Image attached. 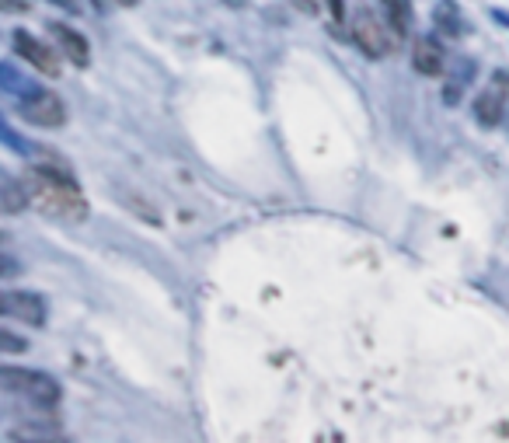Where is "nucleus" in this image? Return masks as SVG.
Returning a JSON list of instances; mask_svg holds the SVG:
<instances>
[{
	"label": "nucleus",
	"mask_w": 509,
	"mask_h": 443,
	"mask_svg": "<svg viewBox=\"0 0 509 443\" xmlns=\"http://www.w3.org/2000/svg\"><path fill=\"white\" fill-rule=\"evenodd\" d=\"M24 196L35 210H43L45 217L56 221H84L88 217V200L77 189V182L67 168H49V164H35L28 175L22 178Z\"/></svg>",
	"instance_id": "obj_1"
},
{
	"label": "nucleus",
	"mask_w": 509,
	"mask_h": 443,
	"mask_svg": "<svg viewBox=\"0 0 509 443\" xmlns=\"http://www.w3.org/2000/svg\"><path fill=\"white\" fill-rule=\"evenodd\" d=\"M0 391L28 399L35 405H56L60 401V384L43 370H28V367H0Z\"/></svg>",
	"instance_id": "obj_2"
},
{
	"label": "nucleus",
	"mask_w": 509,
	"mask_h": 443,
	"mask_svg": "<svg viewBox=\"0 0 509 443\" xmlns=\"http://www.w3.org/2000/svg\"><path fill=\"white\" fill-rule=\"evenodd\" d=\"M395 39H398V32H395L391 25L380 22L374 11H359L353 18V43L359 45L370 60L387 56V53L395 49Z\"/></svg>",
	"instance_id": "obj_3"
},
{
	"label": "nucleus",
	"mask_w": 509,
	"mask_h": 443,
	"mask_svg": "<svg viewBox=\"0 0 509 443\" xmlns=\"http://www.w3.org/2000/svg\"><path fill=\"white\" fill-rule=\"evenodd\" d=\"M506 112H509V77L506 74H495L485 88L478 91V98H475V119L492 130V126L503 123Z\"/></svg>",
	"instance_id": "obj_4"
},
{
	"label": "nucleus",
	"mask_w": 509,
	"mask_h": 443,
	"mask_svg": "<svg viewBox=\"0 0 509 443\" xmlns=\"http://www.w3.org/2000/svg\"><path fill=\"white\" fill-rule=\"evenodd\" d=\"M18 112L24 115V123L43 126V130H53V126H64V123H67L64 102L45 88L39 91V94H32V98H22V102H18Z\"/></svg>",
	"instance_id": "obj_5"
},
{
	"label": "nucleus",
	"mask_w": 509,
	"mask_h": 443,
	"mask_svg": "<svg viewBox=\"0 0 509 443\" xmlns=\"http://www.w3.org/2000/svg\"><path fill=\"white\" fill-rule=\"evenodd\" d=\"M4 314L18 318V321H28V325H45V304L39 293H24V290L4 293L0 290V318Z\"/></svg>",
	"instance_id": "obj_6"
},
{
	"label": "nucleus",
	"mask_w": 509,
	"mask_h": 443,
	"mask_svg": "<svg viewBox=\"0 0 509 443\" xmlns=\"http://www.w3.org/2000/svg\"><path fill=\"white\" fill-rule=\"evenodd\" d=\"M15 53L22 56L24 64H32L35 70H43V74H60V60H56V53L49 49L45 43H39L35 35H28V32H15Z\"/></svg>",
	"instance_id": "obj_7"
},
{
	"label": "nucleus",
	"mask_w": 509,
	"mask_h": 443,
	"mask_svg": "<svg viewBox=\"0 0 509 443\" xmlns=\"http://www.w3.org/2000/svg\"><path fill=\"white\" fill-rule=\"evenodd\" d=\"M412 67L426 74V77H436L446 70V53H443V45L433 39V35H422L416 39V49H412Z\"/></svg>",
	"instance_id": "obj_8"
},
{
	"label": "nucleus",
	"mask_w": 509,
	"mask_h": 443,
	"mask_svg": "<svg viewBox=\"0 0 509 443\" xmlns=\"http://www.w3.org/2000/svg\"><path fill=\"white\" fill-rule=\"evenodd\" d=\"M0 88L7 91L15 102H22V98H32V94H39L43 84L39 81H32L24 70H18L15 64H0Z\"/></svg>",
	"instance_id": "obj_9"
},
{
	"label": "nucleus",
	"mask_w": 509,
	"mask_h": 443,
	"mask_svg": "<svg viewBox=\"0 0 509 443\" xmlns=\"http://www.w3.org/2000/svg\"><path fill=\"white\" fill-rule=\"evenodd\" d=\"M49 32L56 35V43L64 45V53H67V60H70V64H77V67H88L91 49H88V39H84L81 32H73L70 25H53Z\"/></svg>",
	"instance_id": "obj_10"
},
{
	"label": "nucleus",
	"mask_w": 509,
	"mask_h": 443,
	"mask_svg": "<svg viewBox=\"0 0 509 443\" xmlns=\"http://www.w3.org/2000/svg\"><path fill=\"white\" fill-rule=\"evenodd\" d=\"M433 25H436V32L450 35V39H457V35H465L467 32L465 15L457 11V4H454V0H440V4H436V11H433Z\"/></svg>",
	"instance_id": "obj_11"
},
{
	"label": "nucleus",
	"mask_w": 509,
	"mask_h": 443,
	"mask_svg": "<svg viewBox=\"0 0 509 443\" xmlns=\"http://www.w3.org/2000/svg\"><path fill=\"white\" fill-rule=\"evenodd\" d=\"M380 4L387 11V25L398 35H408L412 32V0H380Z\"/></svg>",
	"instance_id": "obj_12"
},
{
	"label": "nucleus",
	"mask_w": 509,
	"mask_h": 443,
	"mask_svg": "<svg viewBox=\"0 0 509 443\" xmlns=\"http://www.w3.org/2000/svg\"><path fill=\"white\" fill-rule=\"evenodd\" d=\"M0 143H4V147H11L15 154H22V157L32 154V143H28V140L18 133V130H11V126L4 123V115H0Z\"/></svg>",
	"instance_id": "obj_13"
},
{
	"label": "nucleus",
	"mask_w": 509,
	"mask_h": 443,
	"mask_svg": "<svg viewBox=\"0 0 509 443\" xmlns=\"http://www.w3.org/2000/svg\"><path fill=\"white\" fill-rule=\"evenodd\" d=\"M24 349H28V339L7 332V329H0V353L15 356V353H24Z\"/></svg>",
	"instance_id": "obj_14"
},
{
	"label": "nucleus",
	"mask_w": 509,
	"mask_h": 443,
	"mask_svg": "<svg viewBox=\"0 0 509 443\" xmlns=\"http://www.w3.org/2000/svg\"><path fill=\"white\" fill-rule=\"evenodd\" d=\"M15 276H22V266H18V259H15V255H4V251H0V280H15Z\"/></svg>",
	"instance_id": "obj_15"
},
{
	"label": "nucleus",
	"mask_w": 509,
	"mask_h": 443,
	"mask_svg": "<svg viewBox=\"0 0 509 443\" xmlns=\"http://www.w3.org/2000/svg\"><path fill=\"white\" fill-rule=\"evenodd\" d=\"M28 7V0H0V11H11V15H18Z\"/></svg>",
	"instance_id": "obj_16"
},
{
	"label": "nucleus",
	"mask_w": 509,
	"mask_h": 443,
	"mask_svg": "<svg viewBox=\"0 0 509 443\" xmlns=\"http://www.w3.org/2000/svg\"><path fill=\"white\" fill-rule=\"evenodd\" d=\"M49 4L64 7V11H70V15H77V11H81V4H77V0H49Z\"/></svg>",
	"instance_id": "obj_17"
},
{
	"label": "nucleus",
	"mask_w": 509,
	"mask_h": 443,
	"mask_svg": "<svg viewBox=\"0 0 509 443\" xmlns=\"http://www.w3.org/2000/svg\"><path fill=\"white\" fill-rule=\"evenodd\" d=\"M328 11H332L335 22H342V15H346V7H342V0H328Z\"/></svg>",
	"instance_id": "obj_18"
},
{
	"label": "nucleus",
	"mask_w": 509,
	"mask_h": 443,
	"mask_svg": "<svg viewBox=\"0 0 509 443\" xmlns=\"http://www.w3.org/2000/svg\"><path fill=\"white\" fill-rule=\"evenodd\" d=\"M115 4H122V7H133V4H140V0H115Z\"/></svg>",
	"instance_id": "obj_19"
},
{
	"label": "nucleus",
	"mask_w": 509,
	"mask_h": 443,
	"mask_svg": "<svg viewBox=\"0 0 509 443\" xmlns=\"http://www.w3.org/2000/svg\"><path fill=\"white\" fill-rule=\"evenodd\" d=\"M91 4H94V7H98V11H102V7H105V4H109V0H91Z\"/></svg>",
	"instance_id": "obj_20"
}]
</instances>
